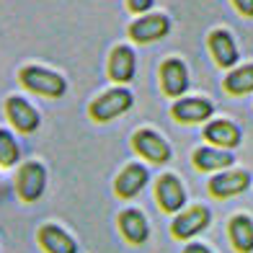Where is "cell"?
Segmentation results:
<instances>
[{"label": "cell", "mask_w": 253, "mask_h": 253, "mask_svg": "<svg viewBox=\"0 0 253 253\" xmlns=\"http://www.w3.org/2000/svg\"><path fill=\"white\" fill-rule=\"evenodd\" d=\"M16 186H18V194L24 202H37L44 194V186H47V170H44L42 163H37V160H29V163H24L18 170Z\"/></svg>", "instance_id": "obj_3"}, {"label": "cell", "mask_w": 253, "mask_h": 253, "mask_svg": "<svg viewBox=\"0 0 253 253\" xmlns=\"http://www.w3.org/2000/svg\"><path fill=\"white\" fill-rule=\"evenodd\" d=\"M233 3L243 16H253V0H233Z\"/></svg>", "instance_id": "obj_23"}, {"label": "cell", "mask_w": 253, "mask_h": 253, "mask_svg": "<svg viewBox=\"0 0 253 253\" xmlns=\"http://www.w3.org/2000/svg\"><path fill=\"white\" fill-rule=\"evenodd\" d=\"M109 78L117 83H129L134 78V52L129 47H114L109 57Z\"/></svg>", "instance_id": "obj_14"}, {"label": "cell", "mask_w": 253, "mask_h": 253, "mask_svg": "<svg viewBox=\"0 0 253 253\" xmlns=\"http://www.w3.org/2000/svg\"><path fill=\"white\" fill-rule=\"evenodd\" d=\"M204 137L210 142H214L217 147H238L240 145V129L233 124V122H225V119H220V122H212V124H207L204 126Z\"/></svg>", "instance_id": "obj_16"}, {"label": "cell", "mask_w": 253, "mask_h": 253, "mask_svg": "<svg viewBox=\"0 0 253 253\" xmlns=\"http://www.w3.org/2000/svg\"><path fill=\"white\" fill-rule=\"evenodd\" d=\"M230 238H233V246L240 253H251L253 251V222L251 217L238 214L230 220Z\"/></svg>", "instance_id": "obj_19"}, {"label": "cell", "mask_w": 253, "mask_h": 253, "mask_svg": "<svg viewBox=\"0 0 253 253\" xmlns=\"http://www.w3.org/2000/svg\"><path fill=\"white\" fill-rule=\"evenodd\" d=\"M119 230L122 235L129 240V243L140 246L147 240V233H150V227H147V220L140 210H124L119 214Z\"/></svg>", "instance_id": "obj_13"}, {"label": "cell", "mask_w": 253, "mask_h": 253, "mask_svg": "<svg viewBox=\"0 0 253 253\" xmlns=\"http://www.w3.org/2000/svg\"><path fill=\"white\" fill-rule=\"evenodd\" d=\"M155 194H158V204H160L163 212H178L181 207L186 204V191H183L181 181L176 176H170V173L160 176Z\"/></svg>", "instance_id": "obj_9"}, {"label": "cell", "mask_w": 253, "mask_h": 253, "mask_svg": "<svg viewBox=\"0 0 253 253\" xmlns=\"http://www.w3.org/2000/svg\"><path fill=\"white\" fill-rule=\"evenodd\" d=\"M132 106V93L126 88H111L106 90L103 96H98L93 103H90V117H93L96 122H109L114 117H119V114H124L126 109Z\"/></svg>", "instance_id": "obj_2"}, {"label": "cell", "mask_w": 253, "mask_h": 253, "mask_svg": "<svg viewBox=\"0 0 253 253\" xmlns=\"http://www.w3.org/2000/svg\"><path fill=\"white\" fill-rule=\"evenodd\" d=\"M233 155L227 150H217V147H199L194 153V166L199 170H220V168H230L233 166Z\"/></svg>", "instance_id": "obj_18"}, {"label": "cell", "mask_w": 253, "mask_h": 253, "mask_svg": "<svg viewBox=\"0 0 253 253\" xmlns=\"http://www.w3.org/2000/svg\"><path fill=\"white\" fill-rule=\"evenodd\" d=\"M210 225V210L207 207H191V210L181 212L173 225H170V230H173V235L181 238V240H189L194 238L197 233H202V230Z\"/></svg>", "instance_id": "obj_7"}, {"label": "cell", "mask_w": 253, "mask_h": 253, "mask_svg": "<svg viewBox=\"0 0 253 253\" xmlns=\"http://www.w3.org/2000/svg\"><path fill=\"white\" fill-rule=\"evenodd\" d=\"M210 49L214 54V62L220 65V67H233L238 62V47H235V42L222 29H217V31L210 34Z\"/></svg>", "instance_id": "obj_15"}, {"label": "cell", "mask_w": 253, "mask_h": 253, "mask_svg": "<svg viewBox=\"0 0 253 253\" xmlns=\"http://www.w3.org/2000/svg\"><path fill=\"white\" fill-rule=\"evenodd\" d=\"M168 29H170V21L163 13H147L142 18H137L129 26V37L140 44H147V42H155L160 37H166Z\"/></svg>", "instance_id": "obj_6"}, {"label": "cell", "mask_w": 253, "mask_h": 253, "mask_svg": "<svg viewBox=\"0 0 253 253\" xmlns=\"http://www.w3.org/2000/svg\"><path fill=\"white\" fill-rule=\"evenodd\" d=\"M248 183H251V176L246 170H227V173H217L214 178H210V194L217 199H227L246 191Z\"/></svg>", "instance_id": "obj_8"}, {"label": "cell", "mask_w": 253, "mask_h": 253, "mask_svg": "<svg viewBox=\"0 0 253 253\" xmlns=\"http://www.w3.org/2000/svg\"><path fill=\"white\" fill-rule=\"evenodd\" d=\"M39 243L49 253H78L75 240L57 225H44L39 230Z\"/></svg>", "instance_id": "obj_17"}, {"label": "cell", "mask_w": 253, "mask_h": 253, "mask_svg": "<svg viewBox=\"0 0 253 253\" xmlns=\"http://www.w3.org/2000/svg\"><path fill=\"white\" fill-rule=\"evenodd\" d=\"M132 145H134V150L140 153L142 158L153 160V163H168V160H170V145L158 132H153V129L134 132Z\"/></svg>", "instance_id": "obj_4"}, {"label": "cell", "mask_w": 253, "mask_h": 253, "mask_svg": "<svg viewBox=\"0 0 253 253\" xmlns=\"http://www.w3.org/2000/svg\"><path fill=\"white\" fill-rule=\"evenodd\" d=\"M126 5H129L132 13H147L153 8V0H126Z\"/></svg>", "instance_id": "obj_22"}, {"label": "cell", "mask_w": 253, "mask_h": 253, "mask_svg": "<svg viewBox=\"0 0 253 253\" xmlns=\"http://www.w3.org/2000/svg\"><path fill=\"white\" fill-rule=\"evenodd\" d=\"M183 253H212V251H207L204 246H199V243H191V246H186V251Z\"/></svg>", "instance_id": "obj_24"}, {"label": "cell", "mask_w": 253, "mask_h": 253, "mask_svg": "<svg viewBox=\"0 0 253 253\" xmlns=\"http://www.w3.org/2000/svg\"><path fill=\"white\" fill-rule=\"evenodd\" d=\"M212 103L207 98H181L173 103L170 114L176 117V122L181 124H197V122H204L207 117H212Z\"/></svg>", "instance_id": "obj_11"}, {"label": "cell", "mask_w": 253, "mask_h": 253, "mask_svg": "<svg viewBox=\"0 0 253 253\" xmlns=\"http://www.w3.org/2000/svg\"><path fill=\"white\" fill-rule=\"evenodd\" d=\"M160 85L166 96H181L189 88V73L181 60H166L160 65Z\"/></svg>", "instance_id": "obj_10"}, {"label": "cell", "mask_w": 253, "mask_h": 253, "mask_svg": "<svg viewBox=\"0 0 253 253\" xmlns=\"http://www.w3.org/2000/svg\"><path fill=\"white\" fill-rule=\"evenodd\" d=\"M147 170H145V166H140V163H132V166H126L122 173H119V178H117V183H114V189H117V194L119 197H124V199H132L134 194H140L142 189H145V183H147Z\"/></svg>", "instance_id": "obj_12"}, {"label": "cell", "mask_w": 253, "mask_h": 253, "mask_svg": "<svg viewBox=\"0 0 253 253\" xmlns=\"http://www.w3.org/2000/svg\"><path fill=\"white\" fill-rule=\"evenodd\" d=\"M21 83H24L29 90L34 93H42V96H49V98H60L65 90H67V83L62 75H57L52 70H44L39 65H29L18 73Z\"/></svg>", "instance_id": "obj_1"}, {"label": "cell", "mask_w": 253, "mask_h": 253, "mask_svg": "<svg viewBox=\"0 0 253 253\" xmlns=\"http://www.w3.org/2000/svg\"><path fill=\"white\" fill-rule=\"evenodd\" d=\"M5 117L10 119V124H13L18 132H24V134L34 132L39 126V122H42L39 111L34 109L29 101L21 98V96H10L5 101Z\"/></svg>", "instance_id": "obj_5"}, {"label": "cell", "mask_w": 253, "mask_h": 253, "mask_svg": "<svg viewBox=\"0 0 253 253\" xmlns=\"http://www.w3.org/2000/svg\"><path fill=\"white\" fill-rule=\"evenodd\" d=\"M18 158H21V150H18L16 137L8 129H0V166L10 168V166L18 163Z\"/></svg>", "instance_id": "obj_21"}, {"label": "cell", "mask_w": 253, "mask_h": 253, "mask_svg": "<svg viewBox=\"0 0 253 253\" xmlns=\"http://www.w3.org/2000/svg\"><path fill=\"white\" fill-rule=\"evenodd\" d=\"M225 90H230V93H251L253 90V65H246V67H238L235 73H230L225 78Z\"/></svg>", "instance_id": "obj_20"}]
</instances>
